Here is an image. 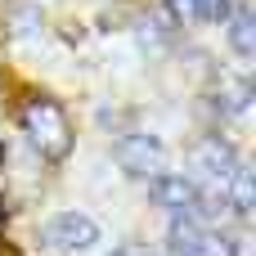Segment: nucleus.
<instances>
[{"mask_svg": "<svg viewBox=\"0 0 256 256\" xmlns=\"http://www.w3.org/2000/svg\"><path fill=\"white\" fill-rule=\"evenodd\" d=\"M22 130H27V140H32L45 158H63V153L72 148L68 117H63V108L50 104V99H32V104H27V112H22Z\"/></svg>", "mask_w": 256, "mask_h": 256, "instance_id": "1", "label": "nucleus"}, {"mask_svg": "<svg viewBox=\"0 0 256 256\" xmlns=\"http://www.w3.org/2000/svg\"><path fill=\"white\" fill-rule=\"evenodd\" d=\"M117 162L130 180H153L162 176V162H166V148L153 140V135H126L117 144Z\"/></svg>", "mask_w": 256, "mask_h": 256, "instance_id": "2", "label": "nucleus"}, {"mask_svg": "<svg viewBox=\"0 0 256 256\" xmlns=\"http://www.w3.org/2000/svg\"><path fill=\"white\" fill-rule=\"evenodd\" d=\"M45 243L58 248V252H86L99 243V225L86 216V212H58L50 225H45Z\"/></svg>", "mask_w": 256, "mask_h": 256, "instance_id": "3", "label": "nucleus"}, {"mask_svg": "<svg viewBox=\"0 0 256 256\" xmlns=\"http://www.w3.org/2000/svg\"><path fill=\"white\" fill-rule=\"evenodd\" d=\"M153 202L166 207L171 216H189V207L198 202V184L189 176H153Z\"/></svg>", "mask_w": 256, "mask_h": 256, "instance_id": "4", "label": "nucleus"}, {"mask_svg": "<svg viewBox=\"0 0 256 256\" xmlns=\"http://www.w3.org/2000/svg\"><path fill=\"white\" fill-rule=\"evenodd\" d=\"M234 166H238V158H234V148L225 144V140H207L202 148H198V171L207 176V180H230L234 176Z\"/></svg>", "mask_w": 256, "mask_h": 256, "instance_id": "5", "label": "nucleus"}, {"mask_svg": "<svg viewBox=\"0 0 256 256\" xmlns=\"http://www.w3.org/2000/svg\"><path fill=\"white\" fill-rule=\"evenodd\" d=\"M202 238H207L202 220H194V216H171V230H166V243H171V256H198Z\"/></svg>", "mask_w": 256, "mask_h": 256, "instance_id": "6", "label": "nucleus"}, {"mask_svg": "<svg viewBox=\"0 0 256 256\" xmlns=\"http://www.w3.org/2000/svg\"><path fill=\"white\" fill-rule=\"evenodd\" d=\"M230 45H234L243 58L256 54V22H252L248 9H234V14H230Z\"/></svg>", "mask_w": 256, "mask_h": 256, "instance_id": "7", "label": "nucleus"}, {"mask_svg": "<svg viewBox=\"0 0 256 256\" xmlns=\"http://www.w3.org/2000/svg\"><path fill=\"white\" fill-rule=\"evenodd\" d=\"M225 184H230V194H234V212H238V216H248V212H252V202H256L252 171H248V166H234V176H230Z\"/></svg>", "mask_w": 256, "mask_h": 256, "instance_id": "8", "label": "nucleus"}, {"mask_svg": "<svg viewBox=\"0 0 256 256\" xmlns=\"http://www.w3.org/2000/svg\"><path fill=\"white\" fill-rule=\"evenodd\" d=\"M198 256H238V243L230 234H207L202 248H198Z\"/></svg>", "mask_w": 256, "mask_h": 256, "instance_id": "9", "label": "nucleus"}, {"mask_svg": "<svg viewBox=\"0 0 256 256\" xmlns=\"http://www.w3.org/2000/svg\"><path fill=\"white\" fill-rule=\"evenodd\" d=\"M112 256H153L148 248H135V243H122V248H112Z\"/></svg>", "mask_w": 256, "mask_h": 256, "instance_id": "10", "label": "nucleus"}, {"mask_svg": "<svg viewBox=\"0 0 256 256\" xmlns=\"http://www.w3.org/2000/svg\"><path fill=\"white\" fill-rule=\"evenodd\" d=\"M0 230H4V220H0Z\"/></svg>", "mask_w": 256, "mask_h": 256, "instance_id": "11", "label": "nucleus"}]
</instances>
